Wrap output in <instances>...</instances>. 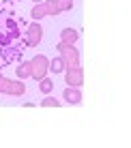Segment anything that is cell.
Instances as JSON below:
<instances>
[{
	"label": "cell",
	"mask_w": 131,
	"mask_h": 148,
	"mask_svg": "<svg viewBox=\"0 0 131 148\" xmlns=\"http://www.w3.org/2000/svg\"><path fill=\"white\" fill-rule=\"evenodd\" d=\"M56 49L60 52V58L64 60V67H75V64H80V52L75 49V45L60 41L56 45Z\"/></svg>",
	"instance_id": "6da1fadb"
},
{
	"label": "cell",
	"mask_w": 131,
	"mask_h": 148,
	"mask_svg": "<svg viewBox=\"0 0 131 148\" xmlns=\"http://www.w3.org/2000/svg\"><path fill=\"white\" fill-rule=\"evenodd\" d=\"M30 69H32V73H30V77H34V79H43L45 75L49 73V60H47V56H43V54H39V56H34L32 60H30Z\"/></svg>",
	"instance_id": "7a4b0ae2"
},
{
	"label": "cell",
	"mask_w": 131,
	"mask_h": 148,
	"mask_svg": "<svg viewBox=\"0 0 131 148\" xmlns=\"http://www.w3.org/2000/svg\"><path fill=\"white\" fill-rule=\"evenodd\" d=\"M64 82H67V86L80 88L82 82H84V69H82V64H75V67H67V69H64Z\"/></svg>",
	"instance_id": "3957f363"
},
{
	"label": "cell",
	"mask_w": 131,
	"mask_h": 148,
	"mask_svg": "<svg viewBox=\"0 0 131 148\" xmlns=\"http://www.w3.org/2000/svg\"><path fill=\"white\" fill-rule=\"evenodd\" d=\"M41 39H43V28H41V24L39 22H32L28 26L26 30V43L30 45V47H37L39 43H41Z\"/></svg>",
	"instance_id": "277c9868"
},
{
	"label": "cell",
	"mask_w": 131,
	"mask_h": 148,
	"mask_svg": "<svg viewBox=\"0 0 131 148\" xmlns=\"http://www.w3.org/2000/svg\"><path fill=\"white\" fill-rule=\"evenodd\" d=\"M64 101L71 105H80L82 103V90L80 88H73V86H69V88H64Z\"/></svg>",
	"instance_id": "5b68a950"
},
{
	"label": "cell",
	"mask_w": 131,
	"mask_h": 148,
	"mask_svg": "<svg viewBox=\"0 0 131 148\" xmlns=\"http://www.w3.org/2000/svg\"><path fill=\"white\" fill-rule=\"evenodd\" d=\"M24 92H26V86H24V82H22V79H11L7 95H11V97H19V95H24Z\"/></svg>",
	"instance_id": "8992f818"
},
{
	"label": "cell",
	"mask_w": 131,
	"mask_h": 148,
	"mask_svg": "<svg viewBox=\"0 0 131 148\" xmlns=\"http://www.w3.org/2000/svg\"><path fill=\"white\" fill-rule=\"evenodd\" d=\"M78 39H80V34H78V30H73V28H64L62 32H60V41H64V43L75 45Z\"/></svg>",
	"instance_id": "52a82bcc"
},
{
	"label": "cell",
	"mask_w": 131,
	"mask_h": 148,
	"mask_svg": "<svg viewBox=\"0 0 131 148\" xmlns=\"http://www.w3.org/2000/svg\"><path fill=\"white\" fill-rule=\"evenodd\" d=\"M64 69H67V67H64V60L60 58V56H58V58H54V60H49V69H47L49 73L56 75V73H62Z\"/></svg>",
	"instance_id": "ba28073f"
},
{
	"label": "cell",
	"mask_w": 131,
	"mask_h": 148,
	"mask_svg": "<svg viewBox=\"0 0 131 148\" xmlns=\"http://www.w3.org/2000/svg\"><path fill=\"white\" fill-rule=\"evenodd\" d=\"M30 17H34V22H39L41 17H47V11H45V4L39 2L32 7V11H30Z\"/></svg>",
	"instance_id": "9c48e42d"
},
{
	"label": "cell",
	"mask_w": 131,
	"mask_h": 148,
	"mask_svg": "<svg viewBox=\"0 0 131 148\" xmlns=\"http://www.w3.org/2000/svg\"><path fill=\"white\" fill-rule=\"evenodd\" d=\"M15 71H17V77H19V79L30 77V73H32V69H30V60H26V62H19V67L15 69Z\"/></svg>",
	"instance_id": "30bf717a"
},
{
	"label": "cell",
	"mask_w": 131,
	"mask_h": 148,
	"mask_svg": "<svg viewBox=\"0 0 131 148\" xmlns=\"http://www.w3.org/2000/svg\"><path fill=\"white\" fill-rule=\"evenodd\" d=\"M43 4H45V11H47V17H56V15L60 13L56 0H43Z\"/></svg>",
	"instance_id": "8fae6325"
},
{
	"label": "cell",
	"mask_w": 131,
	"mask_h": 148,
	"mask_svg": "<svg viewBox=\"0 0 131 148\" xmlns=\"http://www.w3.org/2000/svg\"><path fill=\"white\" fill-rule=\"evenodd\" d=\"M52 88H54V84H52V79H49L47 75H45L43 79H39V90H41L43 95H49V92H52Z\"/></svg>",
	"instance_id": "7c38bea8"
},
{
	"label": "cell",
	"mask_w": 131,
	"mask_h": 148,
	"mask_svg": "<svg viewBox=\"0 0 131 148\" xmlns=\"http://www.w3.org/2000/svg\"><path fill=\"white\" fill-rule=\"evenodd\" d=\"M41 105H43V108H60V105H62V103H60V101L56 99V97H45V99L41 101Z\"/></svg>",
	"instance_id": "4fadbf2b"
},
{
	"label": "cell",
	"mask_w": 131,
	"mask_h": 148,
	"mask_svg": "<svg viewBox=\"0 0 131 148\" xmlns=\"http://www.w3.org/2000/svg\"><path fill=\"white\" fill-rule=\"evenodd\" d=\"M56 2H58L60 13L62 11H71V7H73V0H56Z\"/></svg>",
	"instance_id": "5bb4252c"
},
{
	"label": "cell",
	"mask_w": 131,
	"mask_h": 148,
	"mask_svg": "<svg viewBox=\"0 0 131 148\" xmlns=\"http://www.w3.org/2000/svg\"><path fill=\"white\" fill-rule=\"evenodd\" d=\"M9 84H11V79H7V77H2V79H0V92H4V95H7Z\"/></svg>",
	"instance_id": "9a60e30c"
},
{
	"label": "cell",
	"mask_w": 131,
	"mask_h": 148,
	"mask_svg": "<svg viewBox=\"0 0 131 148\" xmlns=\"http://www.w3.org/2000/svg\"><path fill=\"white\" fill-rule=\"evenodd\" d=\"M39 2H43V0H34V4H39Z\"/></svg>",
	"instance_id": "2e32d148"
},
{
	"label": "cell",
	"mask_w": 131,
	"mask_h": 148,
	"mask_svg": "<svg viewBox=\"0 0 131 148\" xmlns=\"http://www.w3.org/2000/svg\"><path fill=\"white\" fill-rule=\"evenodd\" d=\"M2 77H4V75H2V73H0V79H2Z\"/></svg>",
	"instance_id": "e0dca14e"
}]
</instances>
